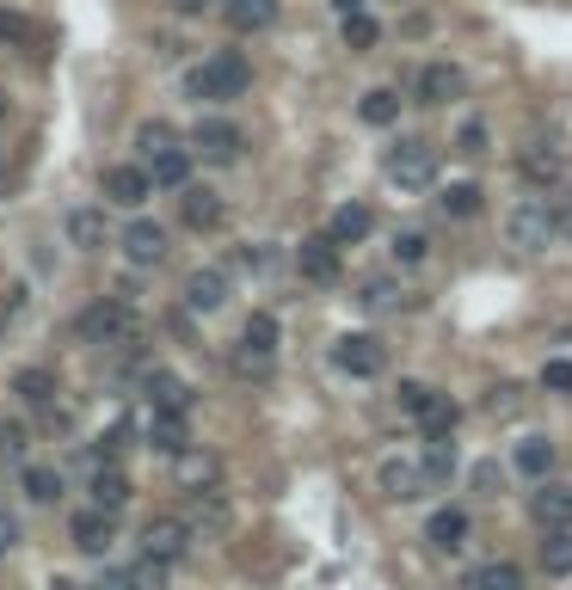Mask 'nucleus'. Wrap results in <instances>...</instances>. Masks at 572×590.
<instances>
[{
    "label": "nucleus",
    "mask_w": 572,
    "mask_h": 590,
    "mask_svg": "<svg viewBox=\"0 0 572 590\" xmlns=\"http://www.w3.org/2000/svg\"><path fill=\"white\" fill-rule=\"evenodd\" d=\"M123 259L136 264V271H148V264L167 259V228L148 222V216H136L130 228H123Z\"/></svg>",
    "instance_id": "2eb2a0df"
},
{
    "label": "nucleus",
    "mask_w": 572,
    "mask_h": 590,
    "mask_svg": "<svg viewBox=\"0 0 572 590\" xmlns=\"http://www.w3.org/2000/svg\"><path fill=\"white\" fill-rule=\"evenodd\" d=\"M142 393H148V412H191V388L173 376V369H148Z\"/></svg>",
    "instance_id": "f3484780"
},
{
    "label": "nucleus",
    "mask_w": 572,
    "mask_h": 590,
    "mask_svg": "<svg viewBox=\"0 0 572 590\" xmlns=\"http://www.w3.org/2000/svg\"><path fill=\"white\" fill-rule=\"evenodd\" d=\"M425 252H431V234H419V228H400L394 234V259L400 264H425Z\"/></svg>",
    "instance_id": "c03bdc74"
},
{
    "label": "nucleus",
    "mask_w": 572,
    "mask_h": 590,
    "mask_svg": "<svg viewBox=\"0 0 572 590\" xmlns=\"http://www.w3.org/2000/svg\"><path fill=\"white\" fill-rule=\"evenodd\" d=\"M68 541H74L80 553H106L111 541H118V511H99V504H87V511H74L68 517Z\"/></svg>",
    "instance_id": "9b49d317"
},
{
    "label": "nucleus",
    "mask_w": 572,
    "mask_h": 590,
    "mask_svg": "<svg viewBox=\"0 0 572 590\" xmlns=\"http://www.w3.org/2000/svg\"><path fill=\"white\" fill-rule=\"evenodd\" d=\"M455 154H468V160L486 154V123H480V118H468L462 130H455Z\"/></svg>",
    "instance_id": "a18cd8bd"
},
{
    "label": "nucleus",
    "mask_w": 572,
    "mask_h": 590,
    "mask_svg": "<svg viewBox=\"0 0 572 590\" xmlns=\"http://www.w3.org/2000/svg\"><path fill=\"white\" fill-rule=\"evenodd\" d=\"M413 99L419 106H455V99H468V74L455 62H425L413 74Z\"/></svg>",
    "instance_id": "1a4fd4ad"
},
{
    "label": "nucleus",
    "mask_w": 572,
    "mask_h": 590,
    "mask_svg": "<svg viewBox=\"0 0 572 590\" xmlns=\"http://www.w3.org/2000/svg\"><path fill=\"white\" fill-rule=\"evenodd\" d=\"M542 572L548 578H572V523L542 529Z\"/></svg>",
    "instance_id": "7c9ffc66"
},
{
    "label": "nucleus",
    "mask_w": 572,
    "mask_h": 590,
    "mask_svg": "<svg viewBox=\"0 0 572 590\" xmlns=\"http://www.w3.org/2000/svg\"><path fill=\"white\" fill-rule=\"evenodd\" d=\"M106 203H118V210H142L148 197H154V184H148V167H130V160H123V167H106Z\"/></svg>",
    "instance_id": "ddd939ff"
},
{
    "label": "nucleus",
    "mask_w": 572,
    "mask_h": 590,
    "mask_svg": "<svg viewBox=\"0 0 572 590\" xmlns=\"http://www.w3.org/2000/svg\"><path fill=\"white\" fill-rule=\"evenodd\" d=\"M179 517L191 523V536H222V529H228V499H222V486H198Z\"/></svg>",
    "instance_id": "4468645a"
},
{
    "label": "nucleus",
    "mask_w": 572,
    "mask_h": 590,
    "mask_svg": "<svg viewBox=\"0 0 572 590\" xmlns=\"http://www.w3.org/2000/svg\"><path fill=\"white\" fill-rule=\"evenodd\" d=\"M333 363L345 369V376H358V381H375L388 369V344L375 339V332H345V339L333 344Z\"/></svg>",
    "instance_id": "0eeeda50"
},
{
    "label": "nucleus",
    "mask_w": 572,
    "mask_h": 590,
    "mask_svg": "<svg viewBox=\"0 0 572 590\" xmlns=\"http://www.w3.org/2000/svg\"><path fill=\"white\" fill-rule=\"evenodd\" d=\"M80 339L87 344H111V351H123L130 357L136 351V339H142V320H136V308L123 302V296H99L87 314H80Z\"/></svg>",
    "instance_id": "f03ea898"
},
{
    "label": "nucleus",
    "mask_w": 572,
    "mask_h": 590,
    "mask_svg": "<svg viewBox=\"0 0 572 590\" xmlns=\"http://www.w3.org/2000/svg\"><path fill=\"white\" fill-rule=\"evenodd\" d=\"M363 308H370V314H388V308H400V289L388 283V277H370V283H363V296H358Z\"/></svg>",
    "instance_id": "37998d69"
},
{
    "label": "nucleus",
    "mask_w": 572,
    "mask_h": 590,
    "mask_svg": "<svg viewBox=\"0 0 572 590\" xmlns=\"http://www.w3.org/2000/svg\"><path fill=\"white\" fill-rule=\"evenodd\" d=\"M468 590H523V566L511 560H486L468 572Z\"/></svg>",
    "instance_id": "473e14b6"
},
{
    "label": "nucleus",
    "mask_w": 572,
    "mask_h": 590,
    "mask_svg": "<svg viewBox=\"0 0 572 590\" xmlns=\"http://www.w3.org/2000/svg\"><path fill=\"white\" fill-rule=\"evenodd\" d=\"M566 228H572V203H566Z\"/></svg>",
    "instance_id": "5fc2aeb1"
},
{
    "label": "nucleus",
    "mask_w": 572,
    "mask_h": 590,
    "mask_svg": "<svg viewBox=\"0 0 572 590\" xmlns=\"http://www.w3.org/2000/svg\"><path fill=\"white\" fill-rule=\"evenodd\" d=\"M191 523L185 517H148V529H142V553L148 560H160V566H179V560H191Z\"/></svg>",
    "instance_id": "39448f33"
},
{
    "label": "nucleus",
    "mask_w": 572,
    "mask_h": 590,
    "mask_svg": "<svg viewBox=\"0 0 572 590\" xmlns=\"http://www.w3.org/2000/svg\"><path fill=\"white\" fill-rule=\"evenodd\" d=\"M247 87H253V62L240 50H215L191 68V99H203V106H234V99H247Z\"/></svg>",
    "instance_id": "f257e3e1"
},
{
    "label": "nucleus",
    "mask_w": 572,
    "mask_h": 590,
    "mask_svg": "<svg viewBox=\"0 0 572 590\" xmlns=\"http://www.w3.org/2000/svg\"><path fill=\"white\" fill-rule=\"evenodd\" d=\"M455 419H462V407H455V400H450V393H431V400H425V412H419V431H425V437H450L455 431Z\"/></svg>",
    "instance_id": "72a5a7b5"
},
{
    "label": "nucleus",
    "mask_w": 572,
    "mask_h": 590,
    "mask_svg": "<svg viewBox=\"0 0 572 590\" xmlns=\"http://www.w3.org/2000/svg\"><path fill=\"white\" fill-rule=\"evenodd\" d=\"M542 388L554 393V400H572V357H548V363H542Z\"/></svg>",
    "instance_id": "79ce46f5"
},
{
    "label": "nucleus",
    "mask_w": 572,
    "mask_h": 590,
    "mask_svg": "<svg viewBox=\"0 0 572 590\" xmlns=\"http://www.w3.org/2000/svg\"><path fill=\"white\" fill-rule=\"evenodd\" d=\"M511 468H518L523 480H548V473H554V443H548V437H523V443L511 449Z\"/></svg>",
    "instance_id": "c756f323"
},
{
    "label": "nucleus",
    "mask_w": 572,
    "mask_h": 590,
    "mask_svg": "<svg viewBox=\"0 0 572 590\" xmlns=\"http://www.w3.org/2000/svg\"><path fill=\"white\" fill-rule=\"evenodd\" d=\"M191 148H198L203 160H240V148H247V136H240V123L228 118H198V130H191Z\"/></svg>",
    "instance_id": "f8f14e48"
},
{
    "label": "nucleus",
    "mask_w": 572,
    "mask_h": 590,
    "mask_svg": "<svg viewBox=\"0 0 572 590\" xmlns=\"http://www.w3.org/2000/svg\"><path fill=\"white\" fill-rule=\"evenodd\" d=\"M167 572H173V566H160V560H136L130 572H123V590H167Z\"/></svg>",
    "instance_id": "4c0bfd02"
},
{
    "label": "nucleus",
    "mask_w": 572,
    "mask_h": 590,
    "mask_svg": "<svg viewBox=\"0 0 572 590\" xmlns=\"http://www.w3.org/2000/svg\"><path fill=\"white\" fill-rule=\"evenodd\" d=\"M13 393L26 400V407H56V393H62V381H56V369L31 363V369H19V376H13Z\"/></svg>",
    "instance_id": "c85d7f7f"
},
{
    "label": "nucleus",
    "mask_w": 572,
    "mask_h": 590,
    "mask_svg": "<svg viewBox=\"0 0 572 590\" xmlns=\"http://www.w3.org/2000/svg\"><path fill=\"white\" fill-rule=\"evenodd\" d=\"M480 203H486V191H480L474 179H455V184H443V216H480Z\"/></svg>",
    "instance_id": "c9c22d12"
},
{
    "label": "nucleus",
    "mask_w": 572,
    "mask_h": 590,
    "mask_svg": "<svg viewBox=\"0 0 572 590\" xmlns=\"http://www.w3.org/2000/svg\"><path fill=\"white\" fill-rule=\"evenodd\" d=\"M505 240L518 252H542L548 240H554V210H548L542 197H523L518 210H511V222H505Z\"/></svg>",
    "instance_id": "423d86ee"
},
{
    "label": "nucleus",
    "mask_w": 572,
    "mask_h": 590,
    "mask_svg": "<svg viewBox=\"0 0 572 590\" xmlns=\"http://www.w3.org/2000/svg\"><path fill=\"white\" fill-rule=\"evenodd\" d=\"M382 43V26L370 13H345V50H375Z\"/></svg>",
    "instance_id": "ea45409f"
},
{
    "label": "nucleus",
    "mask_w": 572,
    "mask_h": 590,
    "mask_svg": "<svg viewBox=\"0 0 572 590\" xmlns=\"http://www.w3.org/2000/svg\"><path fill=\"white\" fill-rule=\"evenodd\" d=\"M468 529H474V517H468L462 504H443V511L425 517V541H431L438 553H455V548L468 541Z\"/></svg>",
    "instance_id": "a211bd4d"
},
{
    "label": "nucleus",
    "mask_w": 572,
    "mask_h": 590,
    "mask_svg": "<svg viewBox=\"0 0 572 590\" xmlns=\"http://www.w3.org/2000/svg\"><path fill=\"white\" fill-rule=\"evenodd\" d=\"M148 449L154 456H185L191 449V424H185V412H148Z\"/></svg>",
    "instance_id": "dca6fc26"
},
{
    "label": "nucleus",
    "mask_w": 572,
    "mask_h": 590,
    "mask_svg": "<svg viewBox=\"0 0 572 590\" xmlns=\"http://www.w3.org/2000/svg\"><path fill=\"white\" fill-rule=\"evenodd\" d=\"M0 43H13V50H31V43H38V19L13 13V7H0Z\"/></svg>",
    "instance_id": "e433bc0d"
},
{
    "label": "nucleus",
    "mask_w": 572,
    "mask_h": 590,
    "mask_svg": "<svg viewBox=\"0 0 572 590\" xmlns=\"http://www.w3.org/2000/svg\"><path fill=\"white\" fill-rule=\"evenodd\" d=\"M474 492H486V499L499 492V468H493V461H474Z\"/></svg>",
    "instance_id": "8fccbe9b"
},
{
    "label": "nucleus",
    "mask_w": 572,
    "mask_h": 590,
    "mask_svg": "<svg viewBox=\"0 0 572 590\" xmlns=\"http://www.w3.org/2000/svg\"><path fill=\"white\" fill-rule=\"evenodd\" d=\"M278 344H283V327L271 308H259V314H247V327H240V351H234V369L240 376H271V363H278Z\"/></svg>",
    "instance_id": "7ed1b4c3"
},
{
    "label": "nucleus",
    "mask_w": 572,
    "mask_h": 590,
    "mask_svg": "<svg viewBox=\"0 0 572 590\" xmlns=\"http://www.w3.org/2000/svg\"><path fill=\"white\" fill-rule=\"evenodd\" d=\"M19 536H26V529H19V517L7 511V504H0V553H13V548H19Z\"/></svg>",
    "instance_id": "09e8293b"
},
{
    "label": "nucleus",
    "mask_w": 572,
    "mask_h": 590,
    "mask_svg": "<svg viewBox=\"0 0 572 590\" xmlns=\"http://www.w3.org/2000/svg\"><path fill=\"white\" fill-rule=\"evenodd\" d=\"M560 172H566V154L554 142H530L518 154V179H530V184H560Z\"/></svg>",
    "instance_id": "412c9836"
},
{
    "label": "nucleus",
    "mask_w": 572,
    "mask_h": 590,
    "mask_svg": "<svg viewBox=\"0 0 572 590\" xmlns=\"http://www.w3.org/2000/svg\"><path fill=\"white\" fill-rule=\"evenodd\" d=\"M222 19H228V31L253 38V31L278 26V0H222Z\"/></svg>",
    "instance_id": "aec40b11"
},
{
    "label": "nucleus",
    "mask_w": 572,
    "mask_h": 590,
    "mask_svg": "<svg viewBox=\"0 0 572 590\" xmlns=\"http://www.w3.org/2000/svg\"><path fill=\"white\" fill-rule=\"evenodd\" d=\"M136 148H142V154H160V148H179V130L167 118H148L142 130H136Z\"/></svg>",
    "instance_id": "58836bf2"
},
{
    "label": "nucleus",
    "mask_w": 572,
    "mask_h": 590,
    "mask_svg": "<svg viewBox=\"0 0 572 590\" xmlns=\"http://www.w3.org/2000/svg\"><path fill=\"white\" fill-rule=\"evenodd\" d=\"M222 302H228V271H215V264H210V271H191L185 277V308H191V314H215Z\"/></svg>",
    "instance_id": "4be33fe9"
},
{
    "label": "nucleus",
    "mask_w": 572,
    "mask_h": 590,
    "mask_svg": "<svg viewBox=\"0 0 572 590\" xmlns=\"http://www.w3.org/2000/svg\"><path fill=\"white\" fill-rule=\"evenodd\" d=\"M530 517L542 529H560V523H572V486H535V499H530Z\"/></svg>",
    "instance_id": "bb28decb"
},
{
    "label": "nucleus",
    "mask_w": 572,
    "mask_h": 590,
    "mask_svg": "<svg viewBox=\"0 0 572 590\" xmlns=\"http://www.w3.org/2000/svg\"><path fill=\"white\" fill-rule=\"evenodd\" d=\"M0 172H7V142H0Z\"/></svg>",
    "instance_id": "864d4df0"
},
{
    "label": "nucleus",
    "mask_w": 572,
    "mask_h": 590,
    "mask_svg": "<svg viewBox=\"0 0 572 590\" xmlns=\"http://www.w3.org/2000/svg\"><path fill=\"white\" fill-rule=\"evenodd\" d=\"M333 7H339V19H345V13H363V0H333Z\"/></svg>",
    "instance_id": "603ef678"
},
{
    "label": "nucleus",
    "mask_w": 572,
    "mask_h": 590,
    "mask_svg": "<svg viewBox=\"0 0 572 590\" xmlns=\"http://www.w3.org/2000/svg\"><path fill=\"white\" fill-rule=\"evenodd\" d=\"M210 0H167V13H179V19H191V13H203Z\"/></svg>",
    "instance_id": "3c124183"
},
{
    "label": "nucleus",
    "mask_w": 572,
    "mask_h": 590,
    "mask_svg": "<svg viewBox=\"0 0 572 590\" xmlns=\"http://www.w3.org/2000/svg\"><path fill=\"white\" fill-rule=\"evenodd\" d=\"M0 118H7V99H0Z\"/></svg>",
    "instance_id": "6e6d98bb"
},
{
    "label": "nucleus",
    "mask_w": 572,
    "mask_h": 590,
    "mask_svg": "<svg viewBox=\"0 0 572 590\" xmlns=\"http://www.w3.org/2000/svg\"><path fill=\"white\" fill-rule=\"evenodd\" d=\"M388 179L400 184V191H425V184H438V148L425 142V136H400L394 148H388Z\"/></svg>",
    "instance_id": "20e7f679"
},
{
    "label": "nucleus",
    "mask_w": 572,
    "mask_h": 590,
    "mask_svg": "<svg viewBox=\"0 0 572 590\" xmlns=\"http://www.w3.org/2000/svg\"><path fill=\"white\" fill-rule=\"evenodd\" d=\"M179 473L191 480V492H198V486H215V461L210 456H191V449L179 456Z\"/></svg>",
    "instance_id": "49530a36"
},
{
    "label": "nucleus",
    "mask_w": 572,
    "mask_h": 590,
    "mask_svg": "<svg viewBox=\"0 0 572 590\" xmlns=\"http://www.w3.org/2000/svg\"><path fill=\"white\" fill-rule=\"evenodd\" d=\"M455 480V443L450 437H425V449H419V486L425 492H438V486Z\"/></svg>",
    "instance_id": "6ab92c4d"
},
{
    "label": "nucleus",
    "mask_w": 572,
    "mask_h": 590,
    "mask_svg": "<svg viewBox=\"0 0 572 590\" xmlns=\"http://www.w3.org/2000/svg\"><path fill=\"white\" fill-rule=\"evenodd\" d=\"M179 222H185L191 234H215V228L228 222L222 191H210V184H185V191H179Z\"/></svg>",
    "instance_id": "9d476101"
},
{
    "label": "nucleus",
    "mask_w": 572,
    "mask_h": 590,
    "mask_svg": "<svg viewBox=\"0 0 572 590\" xmlns=\"http://www.w3.org/2000/svg\"><path fill=\"white\" fill-rule=\"evenodd\" d=\"M148 184H154V191H185L191 184V154L185 148H160V154H148Z\"/></svg>",
    "instance_id": "b1692460"
},
{
    "label": "nucleus",
    "mask_w": 572,
    "mask_h": 590,
    "mask_svg": "<svg viewBox=\"0 0 572 590\" xmlns=\"http://www.w3.org/2000/svg\"><path fill=\"white\" fill-rule=\"evenodd\" d=\"M87 492H93V504L99 511H123V504H130V473L118 468V461H106V468H93V480H87Z\"/></svg>",
    "instance_id": "393cba45"
},
{
    "label": "nucleus",
    "mask_w": 572,
    "mask_h": 590,
    "mask_svg": "<svg viewBox=\"0 0 572 590\" xmlns=\"http://www.w3.org/2000/svg\"><path fill=\"white\" fill-rule=\"evenodd\" d=\"M431 393H438V388H425V381H400V412H413V419H419Z\"/></svg>",
    "instance_id": "de8ad7c7"
},
{
    "label": "nucleus",
    "mask_w": 572,
    "mask_h": 590,
    "mask_svg": "<svg viewBox=\"0 0 572 590\" xmlns=\"http://www.w3.org/2000/svg\"><path fill=\"white\" fill-rule=\"evenodd\" d=\"M358 118L370 123V130H388V123L400 118V92H388V87H370L358 99Z\"/></svg>",
    "instance_id": "f704fd0d"
},
{
    "label": "nucleus",
    "mask_w": 572,
    "mask_h": 590,
    "mask_svg": "<svg viewBox=\"0 0 572 590\" xmlns=\"http://www.w3.org/2000/svg\"><path fill=\"white\" fill-rule=\"evenodd\" d=\"M26 449H31L26 424H19V419H0V456L13 461V468H26Z\"/></svg>",
    "instance_id": "a19ab883"
},
{
    "label": "nucleus",
    "mask_w": 572,
    "mask_h": 590,
    "mask_svg": "<svg viewBox=\"0 0 572 590\" xmlns=\"http://www.w3.org/2000/svg\"><path fill=\"white\" fill-rule=\"evenodd\" d=\"M327 234H333L339 247H358V240H370V234H375V216H370V203H339V210H333V222H327Z\"/></svg>",
    "instance_id": "a878e982"
},
{
    "label": "nucleus",
    "mask_w": 572,
    "mask_h": 590,
    "mask_svg": "<svg viewBox=\"0 0 572 590\" xmlns=\"http://www.w3.org/2000/svg\"><path fill=\"white\" fill-rule=\"evenodd\" d=\"M111 228H106V210H68V247L80 252H106Z\"/></svg>",
    "instance_id": "cd10ccee"
},
{
    "label": "nucleus",
    "mask_w": 572,
    "mask_h": 590,
    "mask_svg": "<svg viewBox=\"0 0 572 590\" xmlns=\"http://www.w3.org/2000/svg\"><path fill=\"white\" fill-rule=\"evenodd\" d=\"M375 486H382V499H394V504L425 492V486H419V461H400V456H388L382 468H375Z\"/></svg>",
    "instance_id": "5701e85b"
},
{
    "label": "nucleus",
    "mask_w": 572,
    "mask_h": 590,
    "mask_svg": "<svg viewBox=\"0 0 572 590\" xmlns=\"http://www.w3.org/2000/svg\"><path fill=\"white\" fill-rule=\"evenodd\" d=\"M19 486H26L31 504H56V499H62V473L43 468V461H26V468H19Z\"/></svg>",
    "instance_id": "2f4dec72"
},
{
    "label": "nucleus",
    "mask_w": 572,
    "mask_h": 590,
    "mask_svg": "<svg viewBox=\"0 0 572 590\" xmlns=\"http://www.w3.org/2000/svg\"><path fill=\"white\" fill-rule=\"evenodd\" d=\"M295 271H302L308 283L333 289V283H339V271H345V247H339L333 234H314V240H302V247H295Z\"/></svg>",
    "instance_id": "6e6552de"
}]
</instances>
